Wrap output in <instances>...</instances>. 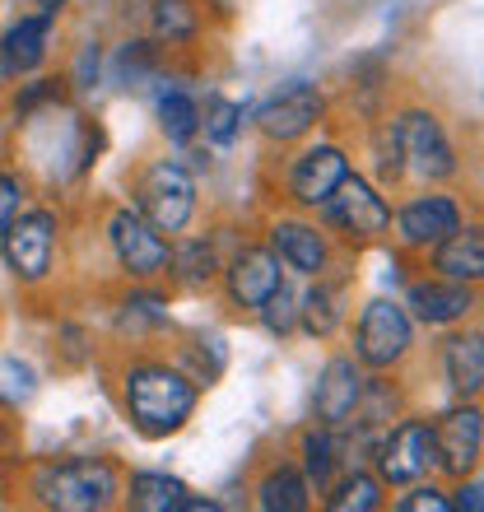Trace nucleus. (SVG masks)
Wrapping results in <instances>:
<instances>
[{
  "mask_svg": "<svg viewBox=\"0 0 484 512\" xmlns=\"http://www.w3.org/2000/svg\"><path fill=\"white\" fill-rule=\"evenodd\" d=\"M452 508H461V512H480V485H461V489H457V499H452Z\"/></svg>",
  "mask_w": 484,
  "mask_h": 512,
  "instance_id": "obj_33",
  "label": "nucleus"
},
{
  "mask_svg": "<svg viewBox=\"0 0 484 512\" xmlns=\"http://www.w3.org/2000/svg\"><path fill=\"white\" fill-rule=\"evenodd\" d=\"M438 270H443V280L475 284L484 275V238L475 229L447 233L443 243H438Z\"/></svg>",
  "mask_w": 484,
  "mask_h": 512,
  "instance_id": "obj_18",
  "label": "nucleus"
},
{
  "mask_svg": "<svg viewBox=\"0 0 484 512\" xmlns=\"http://www.w3.org/2000/svg\"><path fill=\"white\" fill-rule=\"evenodd\" d=\"M410 308H415L419 322L447 326V322H461L475 308V298L461 280H424L410 289Z\"/></svg>",
  "mask_w": 484,
  "mask_h": 512,
  "instance_id": "obj_15",
  "label": "nucleus"
},
{
  "mask_svg": "<svg viewBox=\"0 0 484 512\" xmlns=\"http://www.w3.org/2000/svg\"><path fill=\"white\" fill-rule=\"evenodd\" d=\"M391 140H396V154L410 163V173L429 177V182L457 173L452 145H447L438 117H429V112H405L401 122H396V135H391Z\"/></svg>",
  "mask_w": 484,
  "mask_h": 512,
  "instance_id": "obj_4",
  "label": "nucleus"
},
{
  "mask_svg": "<svg viewBox=\"0 0 484 512\" xmlns=\"http://www.w3.org/2000/svg\"><path fill=\"white\" fill-rule=\"evenodd\" d=\"M19 201H24V182L10 173H0V233L19 219Z\"/></svg>",
  "mask_w": 484,
  "mask_h": 512,
  "instance_id": "obj_30",
  "label": "nucleus"
},
{
  "mask_svg": "<svg viewBox=\"0 0 484 512\" xmlns=\"http://www.w3.org/2000/svg\"><path fill=\"white\" fill-rule=\"evenodd\" d=\"M480 443H484L480 410H475V405L452 410V415H443V424L433 429V461H438L447 475H466L475 461H480Z\"/></svg>",
  "mask_w": 484,
  "mask_h": 512,
  "instance_id": "obj_10",
  "label": "nucleus"
},
{
  "mask_svg": "<svg viewBox=\"0 0 484 512\" xmlns=\"http://www.w3.org/2000/svg\"><path fill=\"white\" fill-rule=\"evenodd\" d=\"M0 238H5V261H10V270L19 280H28V284L47 280L52 247H56V219L47 215V210H33V215L14 219Z\"/></svg>",
  "mask_w": 484,
  "mask_h": 512,
  "instance_id": "obj_5",
  "label": "nucleus"
},
{
  "mask_svg": "<svg viewBox=\"0 0 484 512\" xmlns=\"http://www.w3.org/2000/svg\"><path fill=\"white\" fill-rule=\"evenodd\" d=\"M377 503H382V494H377L373 475H350V480L336 485V494L326 499V508L331 512H373Z\"/></svg>",
  "mask_w": 484,
  "mask_h": 512,
  "instance_id": "obj_23",
  "label": "nucleus"
},
{
  "mask_svg": "<svg viewBox=\"0 0 484 512\" xmlns=\"http://www.w3.org/2000/svg\"><path fill=\"white\" fill-rule=\"evenodd\" d=\"M47 33H52V14H33V19H19V24L5 33L0 42V56L10 70H33L47 56Z\"/></svg>",
  "mask_w": 484,
  "mask_h": 512,
  "instance_id": "obj_19",
  "label": "nucleus"
},
{
  "mask_svg": "<svg viewBox=\"0 0 484 512\" xmlns=\"http://www.w3.org/2000/svg\"><path fill=\"white\" fill-rule=\"evenodd\" d=\"M261 322L275 331V336H289L294 331V322H298V308H294V294H289V284L280 280V289H270L266 294V303H261Z\"/></svg>",
  "mask_w": 484,
  "mask_h": 512,
  "instance_id": "obj_27",
  "label": "nucleus"
},
{
  "mask_svg": "<svg viewBox=\"0 0 484 512\" xmlns=\"http://www.w3.org/2000/svg\"><path fill=\"white\" fill-rule=\"evenodd\" d=\"M159 122L168 131V140H191V135L201 131V108L187 94H168L159 103Z\"/></svg>",
  "mask_w": 484,
  "mask_h": 512,
  "instance_id": "obj_24",
  "label": "nucleus"
},
{
  "mask_svg": "<svg viewBox=\"0 0 484 512\" xmlns=\"http://www.w3.org/2000/svg\"><path fill=\"white\" fill-rule=\"evenodd\" d=\"M461 229V210L447 196H419L401 210V238L410 247H433Z\"/></svg>",
  "mask_w": 484,
  "mask_h": 512,
  "instance_id": "obj_13",
  "label": "nucleus"
},
{
  "mask_svg": "<svg viewBox=\"0 0 484 512\" xmlns=\"http://www.w3.org/2000/svg\"><path fill=\"white\" fill-rule=\"evenodd\" d=\"M126 410H131L135 429L149 438H168L187 424L196 410V387L182 373L163 364H140L126 373Z\"/></svg>",
  "mask_w": 484,
  "mask_h": 512,
  "instance_id": "obj_1",
  "label": "nucleus"
},
{
  "mask_svg": "<svg viewBox=\"0 0 484 512\" xmlns=\"http://www.w3.org/2000/svg\"><path fill=\"white\" fill-rule=\"evenodd\" d=\"M405 350H410V317H405V308L391 303V298L368 303L359 322V359L373 368H387Z\"/></svg>",
  "mask_w": 484,
  "mask_h": 512,
  "instance_id": "obj_6",
  "label": "nucleus"
},
{
  "mask_svg": "<svg viewBox=\"0 0 484 512\" xmlns=\"http://www.w3.org/2000/svg\"><path fill=\"white\" fill-rule=\"evenodd\" d=\"M159 33L163 38H191L196 33V10H191V0H159Z\"/></svg>",
  "mask_w": 484,
  "mask_h": 512,
  "instance_id": "obj_28",
  "label": "nucleus"
},
{
  "mask_svg": "<svg viewBox=\"0 0 484 512\" xmlns=\"http://www.w3.org/2000/svg\"><path fill=\"white\" fill-rule=\"evenodd\" d=\"M238 122H242V108L229 103V98H210L201 112V131L215 140V145H229L233 135H238Z\"/></svg>",
  "mask_w": 484,
  "mask_h": 512,
  "instance_id": "obj_26",
  "label": "nucleus"
},
{
  "mask_svg": "<svg viewBox=\"0 0 484 512\" xmlns=\"http://www.w3.org/2000/svg\"><path fill=\"white\" fill-rule=\"evenodd\" d=\"M303 457H308L312 480L326 485V480H331V466H336V447H331V438H326V433H308V438H303Z\"/></svg>",
  "mask_w": 484,
  "mask_h": 512,
  "instance_id": "obj_29",
  "label": "nucleus"
},
{
  "mask_svg": "<svg viewBox=\"0 0 484 512\" xmlns=\"http://www.w3.org/2000/svg\"><path fill=\"white\" fill-rule=\"evenodd\" d=\"M42 5V14H56V5H61V0H38Z\"/></svg>",
  "mask_w": 484,
  "mask_h": 512,
  "instance_id": "obj_34",
  "label": "nucleus"
},
{
  "mask_svg": "<svg viewBox=\"0 0 484 512\" xmlns=\"http://www.w3.org/2000/svg\"><path fill=\"white\" fill-rule=\"evenodd\" d=\"M108 233H112V252L131 275H159L168 266V243L140 210H117Z\"/></svg>",
  "mask_w": 484,
  "mask_h": 512,
  "instance_id": "obj_7",
  "label": "nucleus"
},
{
  "mask_svg": "<svg viewBox=\"0 0 484 512\" xmlns=\"http://www.w3.org/2000/svg\"><path fill=\"white\" fill-rule=\"evenodd\" d=\"M447 508H452V499L438 494V489H415L410 499H401V512H447Z\"/></svg>",
  "mask_w": 484,
  "mask_h": 512,
  "instance_id": "obj_31",
  "label": "nucleus"
},
{
  "mask_svg": "<svg viewBox=\"0 0 484 512\" xmlns=\"http://www.w3.org/2000/svg\"><path fill=\"white\" fill-rule=\"evenodd\" d=\"M270 289H280V261L270 252H242L229 266V294L242 308H261Z\"/></svg>",
  "mask_w": 484,
  "mask_h": 512,
  "instance_id": "obj_16",
  "label": "nucleus"
},
{
  "mask_svg": "<svg viewBox=\"0 0 484 512\" xmlns=\"http://www.w3.org/2000/svg\"><path fill=\"white\" fill-rule=\"evenodd\" d=\"M326 210H331V219H336L345 233H354V238H377V233L391 224V210L382 205V196L354 173L340 177V187L326 196Z\"/></svg>",
  "mask_w": 484,
  "mask_h": 512,
  "instance_id": "obj_8",
  "label": "nucleus"
},
{
  "mask_svg": "<svg viewBox=\"0 0 484 512\" xmlns=\"http://www.w3.org/2000/svg\"><path fill=\"white\" fill-rule=\"evenodd\" d=\"M256 503L266 512H303L308 508V480L298 471H270L266 480H261Z\"/></svg>",
  "mask_w": 484,
  "mask_h": 512,
  "instance_id": "obj_22",
  "label": "nucleus"
},
{
  "mask_svg": "<svg viewBox=\"0 0 484 512\" xmlns=\"http://www.w3.org/2000/svg\"><path fill=\"white\" fill-rule=\"evenodd\" d=\"M298 312H303V326H308L312 336H331L340 322V289H322V284H317Z\"/></svg>",
  "mask_w": 484,
  "mask_h": 512,
  "instance_id": "obj_25",
  "label": "nucleus"
},
{
  "mask_svg": "<svg viewBox=\"0 0 484 512\" xmlns=\"http://www.w3.org/2000/svg\"><path fill=\"white\" fill-rule=\"evenodd\" d=\"M359 368L350 364V359H331L322 373V382H317V419H322L326 429H336V424H345V419L354 415V405H359Z\"/></svg>",
  "mask_w": 484,
  "mask_h": 512,
  "instance_id": "obj_14",
  "label": "nucleus"
},
{
  "mask_svg": "<svg viewBox=\"0 0 484 512\" xmlns=\"http://www.w3.org/2000/svg\"><path fill=\"white\" fill-rule=\"evenodd\" d=\"M131 508L140 512H182L191 508V494L182 480H168V475H131Z\"/></svg>",
  "mask_w": 484,
  "mask_h": 512,
  "instance_id": "obj_21",
  "label": "nucleus"
},
{
  "mask_svg": "<svg viewBox=\"0 0 484 512\" xmlns=\"http://www.w3.org/2000/svg\"><path fill=\"white\" fill-rule=\"evenodd\" d=\"M322 117V94L312 84H289L284 94H275L266 108L256 112V126L270 140H298L303 131H312Z\"/></svg>",
  "mask_w": 484,
  "mask_h": 512,
  "instance_id": "obj_11",
  "label": "nucleus"
},
{
  "mask_svg": "<svg viewBox=\"0 0 484 512\" xmlns=\"http://www.w3.org/2000/svg\"><path fill=\"white\" fill-rule=\"evenodd\" d=\"M196 210V187L182 163H154L145 177H140V215L154 224L159 233H177Z\"/></svg>",
  "mask_w": 484,
  "mask_h": 512,
  "instance_id": "obj_3",
  "label": "nucleus"
},
{
  "mask_svg": "<svg viewBox=\"0 0 484 512\" xmlns=\"http://www.w3.org/2000/svg\"><path fill=\"white\" fill-rule=\"evenodd\" d=\"M377 466H382V480H391V485H415L433 466V429L419 424V419H405L401 429L382 443Z\"/></svg>",
  "mask_w": 484,
  "mask_h": 512,
  "instance_id": "obj_9",
  "label": "nucleus"
},
{
  "mask_svg": "<svg viewBox=\"0 0 484 512\" xmlns=\"http://www.w3.org/2000/svg\"><path fill=\"white\" fill-rule=\"evenodd\" d=\"M447 382L461 396H475L484 387V340L480 336L447 340Z\"/></svg>",
  "mask_w": 484,
  "mask_h": 512,
  "instance_id": "obj_20",
  "label": "nucleus"
},
{
  "mask_svg": "<svg viewBox=\"0 0 484 512\" xmlns=\"http://www.w3.org/2000/svg\"><path fill=\"white\" fill-rule=\"evenodd\" d=\"M182 261H187V280L191 284H201V280H210V275H215V261H210V247H205V243H196L187 256H182Z\"/></svg>",
  "mask_w": 484,
  "mask_h": 512,
  "instance_id": "obj_32",
  "label": "nucleus"
},
{
  "mask_svg": "<svg viewBox=\"0 0 484 512\" xmlns=\"http://www.w3.org/2000/svg\"><path fill=\"white\" fill-rule=\"evenodd\" d=\"M38 494L52 508H66V512L108 508L112 494H117V471H112L108 461H66V466L42 471Z\"/></svg>",
  "mask_w": 484,
  "mask_h": 512,
  "instance_id": "obj_2",
  "label": "nucleus"
},
{
  "mask_svg": "<svg viewBox=\"0 0 484 512\" xmlns=\"http://www.w3.org/2000/svg\"><path fill=\"white\" fill-rule=\"evenodd\" d=\"M345 173H350L345 154H340L336 145H317V149H308V154L294 163V173H289V191H294L298 205H326V196L340 187V177Z\"/></svg>",
  "mask_w": 484,
  "mask_h": 512,
  "instance_id": "obj_12",
  "label": "nucleus"
},
{
  "mask_svg": "<svg viewBox=\"0 0 484 512\" xmlns=\"http://www.w3.org/2000/svg\"><path fill=\"white\" fill-rule=\"evenodd\" d=\"M270 243L280 252V261L298 275H322L326 266V243L322 233L312 229V224H294V219H280L275 229H270Z\"/></svg>",
  "mask_w": 484,
  "mask_h": 512,
  "instance_id": "obj_17",
  "label": "nucleus"
}]
</instances>
